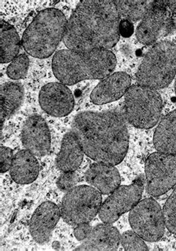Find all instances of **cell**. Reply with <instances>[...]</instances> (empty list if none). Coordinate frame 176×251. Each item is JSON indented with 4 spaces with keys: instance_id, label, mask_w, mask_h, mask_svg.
Masks as SVG:
<instances>
[{
    "instance_id": "8fae6325",
    "label": "cell",
    "mask_w": 176,
    "mask_h": 251,
    "mask_svg": "<svg viewBox=\"0 0 176 251\" xmlns=\"http://www.w3.org/2000/svg\"><path fill=\"white\" fill-rule=\"evenodd\" d=\"M144 179L138 178L132 184L119 186L102 204L98 216L103 223L113 224L123 214L130 211L142 197Z\"/></svg>"
},
{
    "instance_id": "7402d4cb",
    "label": "cell",
    "mask_w": 176,
    "mask_h": 251,
    "mask_svg": "<svg viewBox=\"0 0 176 251\" xmlns=\"http://www.w3.org/2000/svg\"><path fill=\"white\" fill-rule=\"evenodd\" d=\"M0 25V62L9 63L18 56L20 39L16 28L5 20H1Z\"/></svg>"
},
{
    "instance_id": "9c48e42d",
    "label": "cell",
    "mask_w": 176,
    "mask_h": 251,
    "mask_svg": "<svg viewBox=\"0 0 176 251\" xmlns=\"http://www.w3.org/2000/svg\"><path fill=\"white\" fill-rule=\"evenodd\" d=\"M146 189L152 197H159L176 184V155L156 152L145 164Z\"/></svg>"
},
{
    "instance_id": "ac0fdd59",
    "label": "cell",
    "mask_w": 176,
    "mask_h": 251,
    "mask_svg": "<svg viewBox=\"0 0 176 251\" xmlns=\"http://www.w3.org/2000/svg\"><path fill=\"white\" fill-rule=\"evenodd\" d=\"M84 152L78 138L73 131L67 132L62 140L56 166L63 173L75 172L83 161Z\"/></svg>"
},
{
    "instance_id": "30bf717a",
    "label": "cell",
    "mask_w": 176,
    "mask_h": 251,
    "mask_svg": "<svg viewBox=\"0 0 176 251\" xmlns=\"http://www.w3.org/2000/svg\"><path fill=\"white\" fill-rule=\"evenodd\" d=\"M174 28V17L165 1H153L152 6L138 25L135 35L142 44H156Z\"/></svg>"
},
{
    "instance_id": "cb8c5ba5",
    "label": "cell",
    "mask_w": 176,
    "mask_h": 251,
    "mask_svg": "<svg viewBox=\"0 0 176 251\" xmlns=\"http://www.w3.org/2000/svg\"><path fill=\"white\" fill-rule=\"evenodd\" d=\"M29 67V58L26 54L17 56L10 63L7 69V75L13 80H20L26 77Z\"/></svg>"
},
{
    "instance_id": "5b68a950",
    "label": "cell",
    "mask_w": 176,
    "mask_h": 251,
    "mask_svg": "<svg viewBox=\"0 0 176 251\" xmlns=\"http://www.w3.org/2000/svg\"><path fill=\"white\" fill-rule=\"evenodd\" d=\"M176 75V45L158 42L147 53L136 73L138 84L152 89H164Z\"/></svg>"
},
{
    "instance_id": "52a82bcc",
    "label": "cell",
    "mask_w": 176,
    "mask_h": 251,
    "mask_svg": "<svg viewBox=\"0 0 176 251\" xmlns=\"http://www.w3.org/2000/svg\"><path fill=\"white\" fill-rule=\"evenodd\" d=\"M102 204V195L98 190L91 186H77L63 197L61 216L74 226L89 223L99 213Z\"/></svg>"
},
{
    "instance_id": "2e32d148",
    "label": "cell",
    "mask_w": 176,
    "mask_h": 251,
    "mask_svg": "<svg viewBox=\"0 0 176 251\" xmlns=\"http://www.w3.org/2000/svg\"><path fill=\"white\" fill-rule=\"evenodd\" d=\"M121 236L119 230L111 224H99L75 251H117Z\"/></svg>"
},
{
    "instance_id": "ba28073f",
    "label": "cell",
    "mask_w": 176,
    "mask_h": 251,
    "mask_svg": "<svg viewBox=\"0 0 176 251\" xmlns=\"http://www.w3.org/2000/svg\"><path fill=\"white\" fill-rule=\"evenodd\" d=\"M129 222L132 230L147 242H157L165 233L163 210L152 198L140 201L129 212Z\"/></svg>"
},
{
    "instance_id": "d6986e66",
    "label": "cell",
    "mask_w": 176,
    "mask_h": 251,
    "mask_svg": "<svg viewBox=\"0 0 176 251\" xmlns=\"http://www.w3.org/2000/svg\"><path fill=\"white\" fill-rule=\"evenodd\" d=\"M39 173L40 164L35 155L28 150H20L14 155L10 174L17 184H31L37 179Z\"/></svg>"
},
{
    "instance_id": "5bb4252c",
    "label": "cell",
    "mask_w": 176,
    "mask_h": 251,
    "mask_svg": "<svg viewBox=\"0 0 176 251\" xmlns=\"http://www.w3.org/2000/svg\"><path fill=\"white\" fill-rule=\"evenodd\" d=\"M60 217L61 210L57 204L51 201L42 203L30 221V233L34 240L40 245L49 242Z\"/></svg>"
},
{
    "instance_id": "ffe728a7",
    "label": "cell",
    "mask_w": 176,
    "mask_h": 251,
    "mask_svg": "<svg viewBox=\"0 0 176 251\" xmlns=\"http://www.w3.org/2000/svg\"><path fill=\"white\" fill-rule=\"evenodd\" d=\"M153 143L158 152L176 155V109L161 120L154 134Z\"/></svg>"
},
{
    "instance_id": "83f0119b",
    "label": "cell",
    "mask_w": 176,
    "mask_h": 251,
    "mask_svg": "<svg viewBox=\"0 0 176 251\" xmlns=\"http://www.w3.org/2000/svg\"><path fill=\"white\" fill-rule=\"evenodd\" d=\"M14 155L9 147H1L0 149V173H5L11 169Z\"/></svg>"
},
{
    "instance_id": "6da1fadb",
    "label": "cell",
    "mask_w": 176,
    "mask_h": 251,
    "mask_svg": "<svg viewBox=\"0 0 176 251\" xmlns=\"http://www.w3.org/2000/svg\"><path fill=\"white\" fill-rule=\"evenodd\" d=\"M83 152L97 163L118 165L129 149L126 120L119 111L77 114L72 124Z\"/></svg>"
},
{
    "instance_id": "9a60e30c",
    "label": "cell",
    "mask_w": 176,
    "mask_h": 251,
    "mask_svg": "<svg viewBox=\"0 0 176 251\" xmlns=\"http://www.w3.org/2000/svg\"><path fill=\"white\" fill-rule=\"evenodd\" d=\"M130 76L126 72H115L100 82L91 93V100L96 105L116 101L129 90Z\"/></svg>"
},
{
    "instance_id": "f546056e",
    "label": "cell",
    "mask_w": 176,
    "mask_h": 251,
    "mask_svg": "<svg viewBox=\"0 0 176 251\" xmlns=\"http://www.w3.org/2000/svg\"><path fill=\"white\" fill-rule=\"evenodd\" d=\"M135 28L132 22L123 19L119 24L120 35L124 37H130L134 34Z\"/></svg>"
},
{
    "instance_id": "44dd1931",
    "label": "cell",
    "mask_w": 176,
    "mask_h": 251,
    "mask_svg": "<svg viewBox=\"0 0 176 251\" xmlns=\"http://www.w3.org/2000/svg\"><path fill=\"white\" fill-rule=\"evenodd\" d=\"M24 89L20 83L7 82L0 89V122L2 135L4 123L10 118L23 103Z\"/></svg>"
},
{
    "instance_id": "4dcf8cb0",
    "label": "cell",
    "mask_w": 176,
    "mask_h": 251,
    "mask_svg": "<svg viewBox=\"0 0 176 251\" xmlns=\"http://www.w3.org/2000/svg\"><path fill=\"white\" fill-rule=\"evenodd\" d=\"M166 5L168 7L170 11L173 13V14H176V1H170L167 0L165 1Z\"/></svg>"
},
{
    "instance_id": "3957f363",
    "label": "cell",
    "mask_w": 176,
    "mask_h": 251,
    "mask_svg": "<svg viewBox=\"0 0 176 251\" xmlns=\"http://www.w3.org/2000/svg\"><path fill=\"white\" fill-rule=\"evenodd\" d=\"M116 65V57L108 49H64L54 54L52 70L62 83L72 86L84 80H103L112 75Z\"/></svg>"
},
{
    "instance_id": "603a6c76",
    "label": "cell",
    "mask_w": 176,
    "mask_h": 251,
    "mask_svg": "<svg viewBox=\"0 0 176 251\" xmlns=\"http://www.w3.org/2000/svg\"><path fill=\"white\" fill-rule=\"evenodd\" d=\"M120 17L134 22L142 20L153 1H114Z\"/></svg>"
},
{
    "instance_id": "f1b7e54d",
    "label": "cell",
    "mask_w": 176,
    "mask_h": 251,
    "mask_svg": "<svg viewBox=\"0 0 176 251\" xmlns=\"http://www.w3.org/2000/svg\"><path fill=\"white\" fill-rule=\"evenodd\" d=\"M92 227L90 224L83 223L77 225L74 230V235L78 241H84L90 234Z\"/></svg>"
},
{
    "instance_id": "277c9868",
    "label": "cell",
    "mask_w": 176,
    "mask_h": 251,
    "mask_svg": "<svg viewBox=\"0 0 176 251\" xmlns=\"http://www.w3.org/2000/svg\"><path fill=\"white\" fill-rule=\"evenodd\" d=\"M67 22L63 13L57 8L40 11L23 34L25 51L36 58L50 57L63 40Z\"/></svg>"
},
{
    "instance_id": "7c38bea8",
    "label": "cell",
    "mask_w": 176,
    "mask_h": 251,
    "mask_svg": "<svg viewBox=\"0 0 176 251\" xmlns=\"http://www.w3.org/2000/svg\"><path fill=\"white\" fill-rule=\"evenodd\" d=\"M39 103L46 113L61 118L72 112L75 107V98L66 85L50 83L45 85L40 90Z\"/></svg>"
},
{
    "instance_id": "e0dca14e",
    "label": "cell",
    "mask_w": 176,
    "mask_h": 251,
    "mask_svg": "<svg viewBox=\"0 0 176 251\" xmlns=\"http://www.w3.org/2000/svg\"><path fill=\"white\" fill-rule=\"evenodd\" d=\"M88 184L103 195H109L121 185V178L118 169L114 165L95 163L85 174Z\"/></svg>"
},
{
    "instance_id": "4fadbf2b",
    "label": "cell",
    "mask_w": 176,
    "mask_h": 251,
    "mask_svg": "<svg viewBox=\"0 0 176 251\" xmlns=\"http://www.w3.org/2000/svg\"><path fill=\"white\" fill-rule=\"evenodd\" d=\"M23 147L35 156L49 154L51 149V133L46 121L38 115L30 116L25 122L21 132Z\"/></svg>"
},
{
    "instance_id": "1f68e13d",
    "label": "cell",
    "mask_w": 176,
    "mask_h": 251,
    "mask_svg": "<svg viewBox=\"0 0 176 251\" xmlns=\"http://www.w3.org/2000/svg\"><path fill=\"white\" fill-rule=\"evenodd\" d=\"M175 92H176V81H175Z\"/></svg>"
},
{
    "instance_id": "d4e9b609",
    "label": "cell",
    "mask_w": 176,
    "mask_h": 251,
    "mask_svg": "<svg viewBox=\"0 0 176 251\" xmlns=\"http://www.w3.org/2000/svg\"><path fill=\"white\" fill-rule=\"evenodd\" d=\"M166 227L176 235V187L167 199L163 208Z\"/></svg>"
},
{
    "instance_id": "7a4b0ae2",
    "label": "cell",
    "mask_w": 176,
    "mask_h": 251,
    "mask_svg": "<svg viewBox=\"0 0 176 251\" xmlns=\"http://www.w3.org/2000/svg\"><path fill=\"white\" fill-rule=\"evenodd\" d=\"M120 22L114 1H81L68 20L63 43L74 51L111 49L119 41Z\"/></svg>"
},
{
    "instance_id": "484cf974",
    "label": "cell",
    "mask_w": 176,
    "mask_h": 251,
    "mask_svg": "<svg viewBox=\"0 0 176 251\" xmlns=\"http://www.w3.org/2000/svg\"><path fill=\"white\" fill-rule=\"evenodd\" d=\"M121 244L125 251H149L144 239L133 230H127L121 235Z\"/></svg>"
},
{
    "instance_id": "8992f818",
    "label": "cell",
    "mask_w": 176,
    "mask_h": 251,
    "mask_svg": "<svg viewBox=\"0 0 176 251\" xmlns=\"http://www.w3.org/2000/svg\"><path fill=\"white\" fill-rule=\"evenodd\" d=\"M163 101L155 89L139 84L131 86L124 98V115L138 129H151L161 119Z\"/></svg>"
},
{
    "instance_id": "4316f807",
    "label": "cell",
    "mask_w": 176,
    "mask_h": 251,
    "mask_svg": "<svg viewBox=\"0 0 176 251\" xmlns=\"http://www.w3.org/2000/svg\"><path fill=\"white\" fill-rule=\"evenodd\" d=\"M78 182V177L75 172L63 173L57 181L58 188L63 192H69L76 187Z\"/></svg>"
}]
</instances>
